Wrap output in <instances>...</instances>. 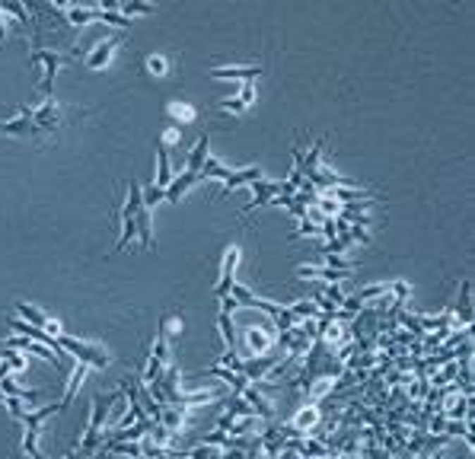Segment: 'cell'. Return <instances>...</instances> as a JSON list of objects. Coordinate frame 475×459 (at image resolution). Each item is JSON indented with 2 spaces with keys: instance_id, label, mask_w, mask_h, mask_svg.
I'll return each instance as SVG.
<instances>
[{
  "instance_id": "18",
  "label": "cell",
  "mask_w": 475,
  "mask_h": 459,
  "mask_svg": "<svg viewBox=\"0 0 475 459\" xmlns=\"http://www.w3.org/2000/svg\"><path fill=\"white\" fill-rule=\"evenodd\" d=\"M10 370H26V357H23V354H16V351H7V354H4V364H0V379L7 377Z\"/></svg>"
},
{
  "instance_id": "14",
  "label": "cell",
  "mask_w": 475,
  "mask_h": 459,
  "mask_svg": "<svg viewBox=\"0 0 475 459\" xmlns=\"http://www.w3.org/2000/svg\"><path fill=\"white\" fill-rule=\"evenodd\" d=\"M246 345L252 348V354H265L278 345L275 332H265V329H246Z\"/></svg>"
},
{
  "instance_id": "21",
  "label": "cell",
  "mask_w": 475,
  "mask_h": 459,
  "mask_svg": "<svg viewBox=\"0 0 475 459\" xmlns=\"http://www.w3.org/2000/svg\"><path fill=\"white\" fill-rule=\"evenodd\" d=\"M221 335H223V345L236 348V332H233V319H230V313H221Z\"/></svg>"
},
{
  "instance_id": "4",
  "label": "cell",
  "mask_w": 475,
  "mask_h": 459,
  "mask_svg": "<svg viewBox=\"0 0 475 459\" xmlns=\"http://www.w3.org/2000/svg\"><path fill=\"white\" fill-rule=\"evenodd\" d=\"M58 338V345L64 348L70 357L77 360V364H87V367H96V370H106L109 364H112V357H109L106 348L99 345H90V341H80V338H70V335H54Z\"/></svg>"
},
{
  "instance_id": "12",
  "label": "cell",
  "mask_w": 475,
  "mask_h": 459,
  "mask_svg": "<svg viewBox=\"0 0 475 459\" xmlns=\"http://www.w3.org/2000/svg\"><path fill=\"white\" fill-rule=\"evenodd\" d=\"M16 310H20V319L32 322V326H39V329H51V335H61V326L48 319L45 313H39V306H32V303H16Z\"/></svg>"
},
{
  "instance_id": "1",
  "label": "cell",
  "mask_w": 475,
  "mask_h": 459,
  "mask_svg": "<svg viewBox=\"0 0 475 459\" xmlns=\"http://www.w3.org/2000/svg\"><path fill=\"white\" fill-rule=\"evenodd\" d=\"M118 217H121V240L115 243V252L128 246L134 236H141V246H154V220H150V207L141 198V185L128 182V201H118Z\"/></svg>"
},
{
  "instance_id": "22",
  "label": "cell",
  "mask_w": 475,
  "mask_h": 459,
  "mask_svg": "<svg viewBox=\"0 0 475 459\" xmlns=\"http://www.w3.org/2000/svg\"><path fill=\"white\" fill-rule=\"evenodd\" d=\"M217 102H221V106H217V109H221V112H236V115L249 112V106L240 99V96H236V99H217Z\"/></svg>"
},
{
  "instance_id": "7",
  "label": "cell",
  "mask_w": 475,
  "mask_h": 459,
  "mask_svg": "<svg viewBox=\"0 0 475 459\" xmlns=\"http://www.w3.org/2000/svg\"><path fill=\"white\" fill-rule=\"evenodd\" d=\"M10 348H20V351H32L39 357H45L48 364H54V370H64V357L67 351H58V348H42L35 338H26V335H16V338H7Z\"/></svg>"
},
{
  "instance_id": "11",
  "label": "cell",
  "mask_w": 475,
  "mask_h": 459,
  "mask_svg": "<svg viewBox=\"0 0 475 459\" xmlns=\"http://www.w3.org/2000/svg\"><path fill=\"white\" fill-rule=\"evenodd\" d=\"M211 77L214 80H246V83H252L255 77H261V67L255 64V67H211Z\"/></svg>"
},
{
  "instance_id": "19",
  "label": "cell",
  "mask_w": 475,
  "mask_h": 459,
  "mask_svg": "<svg viewBox=\"0 0 475 459\" xmlns=\"http://www.w3.org/2000/svg\"><path fill=\"white\" fill-rule=\"evenodd\" d=\"M0 389H4V393H7V396H16V399H35V389H23V386H16V383H13V379H7V377H4V379H0Z\"/></svg>"
},
{
  "instance_id": "9",
  "label": "cell",
  "mask_w": 475,
  "mask_h": 459,
  "mask_svg": "<svg viewBox=\"0 0 475 459\" xmlns=\"http://www.w3.org/2000/svg\"><path fill=\"white\" fill-rule=\"evenodd\" d=\"M236 265H240V249H236V246H230V249H227V259H223L221 281H217V287H214V297H217V300L230 297V287L236 284V281H233V271H236Z\"/></svg>"
},
{
  "instance_id": "26",
  "label": "cell",
  "mask_w": 475,
  "mask_h": 459,
  "mask_svg": "<svg viewBox=\"0 0 475 459\" xmlns=\"http://www.w3.org/2000/svg\"><path fill=\"white\" fill-rule=\"evenodd\" d=\"M147 67L154 73H166V61H163V58H147Z\"/></svg>"
},
{
  "instance_id": "13",
  "label": "cell",
  "mask_w": 475,
  "mask_h": 459,
  "mask_svg": "<svg viewBox=\"0 0 475 459\" xmlns=\"http://www.w3.org/2000/svg\"><path fill=\"white\" fill-rule=\"evenodd\" d=\"M297 274L300 278H319V281H328V284H342L345 278H348V268H338V271H332V268H316V265H303L297 268Z\"/></svg>"
},
{
  "instance_id": "15",
  "label": "cell",
  "mask_w": 475,
  "mask_h": 459,
  "mask_svg": "<svg viewBox=\"0 0 475 459\" xmlns=\"http://www.w3.org/2000/svg\"><path fill=\"white\" fill-rule=\"evenodd\" d=\"M96 20H99V7H70L67 10V23L77 29L90 26V23H96Z\"/></svg>"
},
{
  "instance_id": "16",
  "label": "cell",
  "mask_w": 475,
  "mask_h": 459,
  "mask_svg": "<svg viewBox=\"0 0 475 459\" xmlns=\"http://www.w3.org/2000/svg\"><path fill=\"white\" fill-rule=\"evenodd\" d=\"M169 182H173V169H169V150L166 144L156 147V185L166 188Z\"/></svg>"
},
{
  "instance_id": "23",
  "label": "cell",
  "mask_w": 475,
  "mask_h": 459,
  "mask_svg": "<svg viewBox=\"0 0 475 459\" xmlns=\"http://www.w3.org/2000/svg\"><path fill=\"white\" fill-rule=\"evenodd\" d=\"M118 10L121 13H125V20L128 16H141V13H154V7H150V4H118Z\"/></svg>"
},
{
  "instance_id": "17",
  "label": "cell",
  "mask_w": 475,
  "mask_h": 459,
  "mask_svg": "<svg viewBox=\"0 0 475 459\" xmlns=\"http://www.w3.org/2000/svg\"><path fill=\"white\" fill-rule=\"evenodd\" d=\"M316 421H319V412H316V408H303V412H297V418L290 421V427H294L297 434H303L307 427H313Z\"/></svg>"
},
{
  "instance_id": "10",
  "label": "cell",
  "mask_w": 475,
  "mask_h": 459,
  "mask_svg": "<svg viewBox=\"0 0 475 459\" xmlns=\"http://www.w3.org/2000/svg\"><path fill=\"white\" fill-rule=\"evenodd\" d=\"M121 45V35H109L106 42H96L93 48H90L87 54V64L93 67V71H99V67H106L109 61H112V51Z\"/></svg>"
},
{
  "instance_id": "24",
  "label": "cell",
  "mask_w": 475,
  "mask_h": 459,
  "mask_svg": "<svg viewBox=\"0 0 475 459\" xmlns=\"http://www.w3.org/2000/svg\"><path fill=\"white\" fill-rule=\"evenodd\" d=\"M0 10H7V13H13L20 23H29L26 7H20V4H13V0H0Z\"/></svg>"
},
{
  "instance_id": "25",
  "label": "cell",
  "mask_w": 475,
  "mask_h": 459,
  "mask_svg": "<svg viewBox=\"0 0 475 459\" xmlns=\"http://www.w3.org/2000/svg\"><path fill=\"white\" fill-rule=\"evenodd\" d=\"M169 115H175V118H182V121H192L195 118V112L188 106H182V102H173V106H169Z\"/></svg>"
},
{
  "instance_id": "27",
  "label": "cell",
  "mask_w": 475,
  "mask_h": 459,
  "mask_svg": "<svg viewBox=\"0 0 475 459\" xmlns=\"http://www.w3.org/2000/svg\"><path fill=\"white\" fill-rule=\"evenodd\" d=\"M0 405H7V393L4 389H0Z\"/></svg>"
},
{
  "instance_id": "20",
  "label": "cell",
  "mask_w": 475,
  "mask_h": 459,
  "mask_svg": "<svg viewBox=\"0 0 475 459\" xmlns=\"http://www.w3.org/2000/svg\"><path fill=\"white\" fill-rule=\"evenodd\" d=\"M141 198H144V204H147V207H154V204H160V201H166V188L154 182V185L141 188Z\"/></svg>"
},
{
  "instance_id": "5",
  "label": "cell",
  "mask_w": 475,
  "mask_h": 459,
  "mask_svg": "<svg viewBox=\"0 0 475 459\" xmlns=\"http://www.w3.org/2000/svg\"><path fill=\"white\" fill-rule=\"evenodd\" d=\"M118 399H125V393H109V396H96L93 399V418H90L87 437H83V443L77 446V453H96L99 450V427L109 415V405H115Z\"/></svg>"
},
{
  "instance_id": "6",
  "label": "cell",
  "mask_w": 475,
  "mask_h": 459,
  "mask_svg": "<svg viewBox=\"0 0 475 459\" xmlns=\"http://www.w3.org/2000/svg\"><path fill=\"white\" fill-rule=\"evenodd\" d=\"M29 64L32 67H39V64H45V73H42V93H48L51 96V87H54V73H58V67H64V64H74V54H64V51H51V48H39L35 45L32 48V58H29Z\"/></svg>"
},
{
  "instance_id": "3",
  "label": "cell",
  "mask_w": 475,
  "mask_h": 459,
  "mask_svg": "<svg viewBox=\"0 0 475 459\" xmlns=\"http://www.w3.org/2000/svg\"><path fill=\"white\" fill-rule=\"evenodd\" d=\"M23 399H16V396H7V405L10 415H13L16 421H23V427H26V440H23V450L29 453V456H42L39 450V431H42V421H48L51 415L64 412V402H58V405H48V408H39V412H23L20 405Z\"/></svg>"
},
{
  "instance_id": "2",
  "label": "cell",
  "mask_w": 475,
  "mask_h": 459,
  "mask_svg": "<svg viewBox=\"0 0 475 459\" xmlns=\"http://www.w3.org/2000/svg\"><path fill=\"white\" fill-rule=\"evenodd\" d=\"M61 125H64V109H61V102H54V96H48L39 106L20 109V115L13 121H0V134H20V137H26V134H51Z\"/></svg>"
},
{
  "instance_id": "8",
  "label": "cell",
  "mask_w": 475,
  "mask_h": 459,
  "mask_svg": "<svg viewBox=\"0 0 475 459\" xmlns=\"http://www.w3.org/2000/svg\"><path fill=\"white\" fill-rule=\"evenodd\" d=\"M278 360H281V357H278V351L271 348V351H265V354H255V357L242 360V364H240V373L249 379V383H261V377H265V373L271 370Z\"/></svg>"
}]
</instances>
